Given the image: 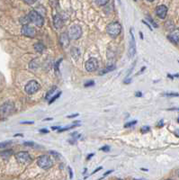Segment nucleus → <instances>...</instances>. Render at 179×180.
Here are the masks:
<instances>
[{
	"instance_id": "ddd939ff",
	"label": "nucleus",
	"mask_w": 179,
	"mask_h": 180,
	"mask_svg": "<svg viewBox=\"0 0 179 180\" xmlns=\"http://www.w3.org/2000/svg\"><path fill=\"white\" fill-rule=\"evenodd\" d=\"M53 24L56 29H61L63 26V20L61 18V16L59 14H56L53 18Z\"/></svg>"
},
{
	"instance_id": "09e8293b",
	"label": "nucleus",
	"mask_w": 179,
	"mask_h": 180,
	"mask_svg": "<svg viewBox=\"0 0 179 180\" xmlns=\"http://www.w3.org/2000/svg\"><path fill=\"white\" fill-rule=\"evenodd\" d=\"M167 77H168V78H170L171 79H174V76H172V75H170V74H168V75H167Z\"/></svg>"
},
{
	"instance_id": "e433bc0d",
	"label": "nucleus",
	"mask_w": 179,
	"mask_h": 180,
	"mask_svg": "<svg viewBox=\"0 0 179 180\" xmlns=\"http://www.w3.org/2000/svg\"><path fill=\"white\" fill-rule=\"evenodd\" d=\"M39 132H42V133H48V132H49V131H48L47 129H41Z\"/></svg>"
},
{
	"instance_id": "7ed1b4c3",
	"label": "nucleus",
	"mask_w": 179,
	"mask_h": 180,
	"mask_svg": "<svg viewBox=\"0 0 179 180\" xmlns=\"http://www.w3.org/2000/svg\"><path fill=\"white\" fill-rule=\"evenodd\" d=\"M37 165L42 169H48L52 167L53 162L50 159L48 155H42L39 157V159L37 160Z\"/></svg>"
},
{
	"instance_id": "393cba45",
	"label": "nucleus",
	"mask_w": 179,
	"mask_h": 180,
	"mask_svg": "<svg viewBox=\"0 0 179 180\" xmlns=\"http://www.w3.org/2000/svg\"><path fill=\"white\" fill-rule=\"evenodd\" d=\"M146 18H147V19L148 20V22H150V24H151V25H153L154 27H156V28H158V27H159V25H157V24H156V22H154V20H153V19H152V18H151L150 16H146Z\"/></svg>"
},
{
	"instance_id": "473e14b6",
	"label": "nucleus",
	"mask_w": 179,
	"mask_h": 180,
	"mask_svg": "<svg viewBox=\"0 0 179 180\" xmlns=\"http://www.w3.org/2000/svg\"><path fill=\"white\" fill-rule=\"evenodd\" d=\"M142 22H143V24H144V25H147V26L148 27V29H150V31H153V29H152V27L150 26V24H148V22H146L145 20H142Z\"/></svg>"
},
{
	"instance_id": "f3484780",
	"label": "nucleus",
	"mask_w": 179,
	"mask_h": 180,
	"mask_svg": "<svg viewBox=\"0 0 179 180\" xmlns=\"http://www.w3.org/2000/svg\"><path fill=\"white\" fill-rule=\"evenodd\" d=\"M34 49L37 52H42L44 50H45V46H44L43 43H42V42H37L34 44Z\"/></svg>"
},
{
	"instance_id": "a18cd8bd",
	"label": "nucleus",
	"mask_w": 179,
	"mask_h": 180,
	"mask_svg": "<svg viewBox=\"0 0 179 180\" xmlns=\"http://www.w3.org/2000/svg\"><path fill=\"white\" fill-rule=\"evenodd\" d=\"M51 129L52 130H57V129H61V127H59V126H53V127H51Z\"/></svg>"
},
{
	"instance_id": "423d86ee",
	"label": "nucleus",
	"mask_w": 179,
	"mask_h": 180,
	"mask_svg": "<svg viewBox=\"0 0 179 180\" xmlns=\"http://www.w3.org/2000/svg\"><path fill=\"white\" fill-rule=\"evenodd\" d=\"M40 87H41L40 84L36 80H31L26 84V86L25 87V92L27 94L33 95V94H34V93H36L37 91H38V90L40 89Z\"/></svg>"
},
{
	"instance_id": "2eb2a0df",
	"label": "nucleus",
	"mask_w": 179,
	"mask_h": 180,
	"mask_svg": "<svg viewBox=\"0 0 179 180\" xmlns=\"http://www.w3.org/2000/svg\"><path fill=\"white\" fill-rule=\"evenodd\" d=\"M71 55H72V57L75 59H78L79 57H80V51H79V50L78 48H76V47H73L71 49Z\"/></svg>"
},
{
	"instance_id": "dca6fc26",
	"label": "nucleus",
	"mask_w": 179,
	"mask_h": 180,
	"mask_svg": "<svg viewBox=\"0 0 179 180\" xmlns=\"http://www.w3.org/2000/svg\"><path fill=\"white\" fill-rule=\"evenodd\" d=\"M13 154V151L12 149H7V151H1L0 152V156H1L3 159L5 160H7L8 158Z\"/></svg>"
},
{
	"instance_id": "de8ad7c7",
	"label": "nucleus",
	"mask_w": 179,
	"mask_h": 180,
	"mask_svg": "<svg viewBox=\"0 0 179 180\" xmlns=\"http://www.w3.org/2000/svg\"><path fill=\"white\" fill-rule=\"evenodd\" d=\"M145 69H146V68H145V67H143V68H142V69H141V70H140V73H139V74H140V73H142V72H143V71L145 70Z\"/></svg>"
},
{
	"instance_id": "f8f14e48",
	"label": "nucleus",
	"mask_w": 179,
	"mask_h": 180,
	"mask_svg": "<svg viewBox=\"0 0 179 180\" xmlns=\"http://www.w3.org/2000/svg\"><path fill=\"white\" fill-rule=\"evenodd\" d=\"M167 38L173 43H176V44L179 43V29L173 30V31L170 33V34L167 36Z\"/></svg>"
},
{
	"instance_id": "bb28decb",
	"label": "nucleus",
	"mask_w": 179,
	"mask_h": 180,
	"mask_svg": "<svg viewBox=\"0 0 179 180\" xmlns=\"http://www.w3.org/2000/svg\"><path fill=\"white\" fill-rule=\"evenodd\" d=\"M137 123V121L135 120V121H131V122H130V123H127L125 125H124V127L125 128H128V127H131V126H133V125H135Z\"/></svg>"
},
{
	"instance_id": "aec40b11",
	"label": "nucleus",
	"mask_w": 179,
	"mask_h": 180,
	"mask_svg": "<svg viewBox=\"0 0 179 180\" xmlns=\"http://www.w3.org/2000/svg\"><path fill=\"white\" fill-rule=\"evenodd\" d=\"M57 88H58V87L55 86V87H52V88L50 90V91H48V92H47V94H46V96H45V99H46V100L50 99V96H51L52 95H54V94H55V91L57 90Z\"/></svg>"
},
{
	"instance_id": "3c124183",
	"label": "nucleus",
	"mask_w": 179,
	"mask_h": 180,
	"mask_svg": "<svg viewBox=\"0 0 179 180\" xmlns=\"http://www.w3.org/2000/svg\"><path fill=\"white\" fill-rule=\"evenodd\" d=\"M50 120H52V118H45L44 121H50Z\"/></svg>"
},
{
	"instance_id": "5701e85b",
	"label": "nucleus",
	"mask_w": 179,
	"mask_h": 180,
	"mask_svg": "<svg viewBox=\"0 0 179 180\" xmlns=\"http://www.w3.org/2000/svg\"><path fill=\"white\" fill-rule=\"evenodd\" d=\"M77 126V124H72L70 126H67V127H64V128H61V130H59V132H65L69 129H71V128H75Z\"/></svg>"
},
{
	"instance_id": "9d476101",
	"label": "nucleus",
	"mask_w": 179,
	"mask_h": 180,
	"mask_svg": "<svg viewBox=\"0 0 179 180\" xmlns=\"http://www.w3.org/2000/svg\"><path fill=\"white\" fill-rule=\"evenodd\" d=\"M22 34L27 36V37H34L36 34V31L35 29L29 26V25H24L22 27Z\"/></svg>"
},
{
	"instance_id": "5fc2aeb1",
	"label": "nucleus",
	"mask_w": 179,
	"mask_h": 180,
	"mask_svg": "<svg viewBox=\"0 0 179 180\" xmlns=\"http://www.w3.org/2000/svg\"><path fill=\"white\" fill-rule=\"evenodd\" d=\"M133 180H144V179H136V178H133Z\"/></svg>"
},
{
	"instance_id": "79ce46f5",
	"label": "nucleus",
	"mask_w": 179,
	"mask_h": 180,
	"mask_svg": "<svg viewBox=\"0 0 179 180\" xmlns=\"http://www.w3.org/2000/svg\"><path fill=\"white\" fill-rule=\"evenodd\" d=\"M163 125H164V122H163V120H161V121L159 122V123L158 124V126L159 127H162Z\"/></svg>"
},
{
	"instance_id": "20e7f679",
	"label": "nucleus",
	"mask_w": 179,
	"mask_h": 180,
	"mask_svg": "<svg viewBox=\"0 0 179 180\" xmlns=\"http://www.w3.org/2000/svg\"><path fill=\"white\" fill-rule=\"evenodd\" d=\"M29 17H30V20H31L32 22H33V24L38 26V27H41L43 25V22H44V20H43V17L42 16H41V14L37 12L36 10H33L30 12V14H28Z\"/></svg>"
},
{
	"instance_id": "6ab92c4d",
	"label": "nucleus",
	"mask_w": 179,
	"mask_h": 180,
	"mask_svg": "<svg viewBox=\"0 0 179 180\" xmlns=\"http://www.w3.org/2000/svg\"><path fill=\"white\" fill-rule=\"evenodd\" d=\"M115 65H109L107 68H105V69H104L103 70H102V73H101V75H103V74H106V73H108V72H111V71H113V70H115Z\"/></svg>"
},
{
	"instance_id": "ea45409f",
	"label": "nucleus",
	"mask_w": 179,
	"mask_h": 180,
	"mask_svg": "<svg viewBox=\"0 0 179 180\" xmlns=\"http://www.w3.org/2000/svg\"><path fill=\"white\" fill-rule=\"evenodd\" d=\"M94 155H95L94 153H91V154H89V155L87 156V158H86V160H90V159H91V158H92V157H93Z\"/></svg>"
},
{
	"instance_id": "4d7b16f0",
	"label": "nucleus",
	"mask_w": 179,
	"mask_h": 180,
	"mask_svg": "<svg viewBox=\"0 0 179 180\" xmlns=\"http://www.w3.org/2000/svg\"><path fill=\"white\" fill-rule=\"evenodd\" d=\"M167 180H172V179H167Z\"/></svg>"
},
{
	"instance_id": "1a4fd4ad",
	"label": "nucleus",
	"mask_w": 179,
	"mask_h": 180,
	"mask_svg": "<svg viewBox=\"0 0 179 180\" xmlns=\"http://www.w3.org/2000/svg\"><path fill=\"white\" fill-rule=\"evenodd\" d=\"M98 68V61L95 58H90L86 62V70L88 72H92L97 70Z\"/></svg>"
},
{
	"instance_id": "4be33fe9",
	"label": "nucleus",
	"mask_w": 179,
	"mask_h": 180,
	"mask_svg": "<svg viewBox=\"0 0 179 180\" xmlns=\"http://www.w3.org/2000/svg\"><path fill=\"white\" fill-rule=\"evenodd\" d=\"M61 92H58L56 95H54L53 96H52L51 97V98H50V102H49V104H52V103H53V102H55L58 98H59V96H61Z\"/></svg>"
},
{
	"instance_id": "9b49d317",
	"label": "nucleus",
	"mask_w": 179,
	"mask_h": 180,
	"mask_svg": "<svg viewBox=\"0 0 179 180\" xmlns=\"http://www.w3.org/2000/svg\"><path fill=\"white\" fill-rule=\"evenodd\" d=\"M156 13H157V16H158L160 19H165L167 16V7L164 5H159L156 9Z\"/></svg>"
},
{
	"instance_id": "f03ea898",
	"label": "nucleus",
	"mask_w": 179,
	"mask_h": 180,
	"mask_svg": "<svg viewBox=\"0 0 179 180\" xmlns=\"http://www.w3.org/2000/svg\"><path fill=\"white\" fill-rule=\"evenodd\" d=\"M14 112V104L11 101H7L0 106V115L2 116H9Z\"/></svg>"
},
{
	"instance_id": "c9c22d12",
	"label": "nucleus",
	"mask_w": 179,
	"mask_h": 180,
	"mask_svg": "<svg viewBox=\"0 0 179 180\" xmlns=\"http://www.w3.org/2000/svg\"><path fill=\"white\" fill-rule=\"evenodd\" d=\"M69 175H70V179L73 178V172H72V168L70 167H69Z\"/></svg>"
},
{
	"instance_id": "c85d7f7f",
	"label": "nucleus",
	"mask_w": 179,
	"mask_h": 180,
	"mask_svg": "<svg viewBox=\"0 0 179 180\" xmlns=\"http://www.w3.org/2000/svg\"><path fill=\"white\" fill-rule=\"evenodd\" d=\"M107 3L108 1H105V0H98V1H96V4L99 5H105Z\"/></svg>"
},
{
	"instance_id": "6e6d98bb",
	"label": "nucleus",
	"mask_w": 179,
	"mask_h": 180,
	"mask_svg": "<svg viewBox=\"0 0 179 180\" xmlns=\"http://www.w3.org/2000/svg\"><path fill=\"white\" fill-rule=\"evenodd\" d=\"M177 123H179V118H177Z\"/></svg>"
},
{
	"instance_id": "39448f33",
	"label": "nucleus",
	"mask_w": 179,
	"mask_h": 180,
	"mask_svg": "<svg viewBox=\"0 0 179 180\" xmlns=\"http://www.w3.org/2000/svg\"><path fill=\"white\" fill-rule=\"evenodd\" d=\"M82 35V29L80 26L78 25H73L69 28V33H68V36L69 40H77L78 38H80V36Z\"/></svg>"
},
{
	"instance_id": "cd10ccee",
	"label": "nucleus",
	"mask_w": 179,
	"mask_h": 180,
	"mask_svg": "<svg viewBox=\"0 0 179 180\" xmlns=\"http://www.w3.org/2000/svg\"><path fill=\"white\" fill-rule=\"evenodd\" d=\"M150 126H143L142 128H141V132L145 133V132H150Z\"/></svg>"
},
{
	"instance_id": "412c9836",
	"label": "nucleus",
	"mask_w": 179,
	"mask_h": 180,
	"mask_svg": "<svg viewBox=\"0 0 179 180\" xmlns=\"http://www.w3.org/2000/svg\"><path fill=\"white\" fill-rule=\"evenodd\" d=\"M162 95L164 96H168V97H175V96H179V93H175V92H167V93H163Z\"/></svg>"
},
{
	"instance_id": "8fccbe9b",
	"label": "nucleus",
	"mask_w": 179,
	"mask_h": 180,
	"mask_svg": "<svg viewBox=\"0 0 179 180\" xmlns=\"http://www.w3.org/2000/svg\"><path fill=\"white\" fill-rule=\"evenodd\" d=\"M169 110H174V111H178L179 112V108H170Z\"/></svg>"
},
{
	"instance_id": "2f4dec72",
	"label": "nucleus",
	"mask_w": 179,
	"mask_h": 180,
	"mask_svg": "<svg viewBox=\"0 0 179 180\" xmlns=\"http://www.w3.org/2000/svg\"><path fill=\"white\" fill-rule=\"evenodd\" d=\"M50 153L51 154V155H53L54 157H61V154L59 153H58L57 151H50Z\"/></svg>"
},
{
	"instance_id": "a19ab883",
	"label": "nucleus",
	"mask_w": 179,
	"mask_h": 180,
	"mask_svg": "<svg viewBox=\"0 0 179 180\" xmlns=\"http://www.w3.org/2000/svg\"><path fill=\"white\" fill-rule=\"evenodd\" d=\"M112 172H113V170H109V171H107V172H105V173L103 174V177H105V176H107V175H109L110 173H112Z\"/></svg>"
},
{
	"instance_id": "37998d69",
	"label": "nucleus",
	"mask_w": 179,
	"mask_h": 180,
	"mask_svg": "<svg viewBox=\"0 0 179 180\" xmlns=\"http://www.w3.org/2000/svg\"><path fill=\"white\" fill-rule=\"evenodd\" d=\"M102 169V167H100V168H96L94 172H93V173L92 174H95V173H96V172H97V171H99V170H101Z\"/></svg>"
},
{
	"instance_id": "a878e982",
	"label": "nucleus",
	"mask_w": 179,
	"mask_h": 180,
	"mask_svg": "<svg viewBox=\"0 0 179 180\" xmlns=\"http://www.w3.org/2000/svg\"><path fill=\"white\" fill-rule=\"evenodd\" d=\"M93 86H95V82L93 80H89L84 84L85 87H93Z\"/></svg>"
},
{
	"instance_id": "603ef678",
	"label": "nucleus",
	"mask_w": 179,
	"mask_h": 180,
	"mask_svg": "<svg viewBox=\"0 0 179 180\" xmlns=\"http://www.w3.org/2000/svg\"><path fill=\"white\" fill-rule=\"evenodd\" d=\"M17 136H23V134H16L14 135V137H17Z\"/></svg>"
},
{
	"instance_id": "c03bdc74",
	"label": "nucleus",
	"mask_w": 179,
	"mask_h": 180,
	"mask_svg": "<svg viewBox=\"0 0 179 180\" xmlns=\"http://www.w3.org/2000/svg\"><path fill=\"white\" fill-rule=\"evenodd\" d=\"M175 135H176V137H178V138H179V129H178V130H176V131L175 132Z\"/></svg>"
},
{
	"instance_id": "864d4df0",
	"label": "nucleus",
	"mask_w": 179,
	"mask_h": 180,
	"mask_svg": "<svg viewBox=\"0 0 179 180\" xmlns=\"http://www.w3.org/2000/svg\"><path fill=\"white\" fill-rule=\"evenodd\" d=\"M176 175H177V176H178V177H179V169L176 171Z\"/></svg>"
},
{
	"instance_id": "f257e3e1",
	"label": "nucleus",
	"mask_w": 179,
	"mask_h": 180,
	"mask_svg": "<svg viewBox=\"0 0 179 180\" xmlns=\"http://www.w3.org/2000/svg\"><path fill=\"white\" fill-rule=\"evenodd\" d=\"M122 32V25L118 22H113L106 26V33L112 37V38H116V37Z\"/></svg>"
},
{
	"instance_id": "a211bd4d",
	"label": "nucleus",
	"mask_w": 179,
	"mask_h": 180,
	"mask_svg": "<svg viewBox=\"0 0 179 180\" xmlns=\"http://www.w3.org/2000/svg\"><path fill=\"white\" fill-rule=\"evenodd\" d=\"M30 22H31V20H30L29 16H25L24 17H21L20 18V22H21L22 25H23V26L24 25H28V24H29Z\"/></svg>"
},
{
	"instance_id": "c756f323",
	"label": "nucleus",
	"mask_w": 179,
	"mask_h": 180,
	"mask_svg": "<svg viewBox=\"0 0 179 180\" xmlns=\"http://www.w3.org/2000/svg\"><path fill=\"white\" fill-rule=\"evenodd\" d=\"M24 145L25 146H28V147H33L34 146V143L32 141H25L24 142Z\"/></svg>"
},
{
	"instance_id": "0eeeda50",
	"label": "nucleus",
	"mask_w": 179,
	"mask_h": 180,
	"mask_svg": "<svg viewBox=\"0 0 179 180\" xmlns=\"http://www.w3.org/2000/svg\"><path fill=\"white\" fill-rule=\"evenodd\" d=\"M16 160L21 164H29L32 161V158L27 151H20L16 154Z\"/></svg>"
},
{
	"instance_id": "4468645a",
	"label": "nucleus",
	"mask_w": 179,
	"mask_h": 180,
	"mask_svg": "<svg viewBox=\"0 0 179 180\" xmlns=\"http://www.w3.org/2000/svg\"><path fill=\"white\" fill-rule=\"evenodd\" d=\"M59 42H61L62 47H67L69 43V38L67 33H63L61 34V38H59Z\"/></svg>"
},
{
	"instance_id": "7c9ffc66",
	"label": "nucleus",
	"mask_w": 179,
	"mask_h": 180,
	"mask_svg": "<svg viewBox=\"0 0 179 180\" xmlns=\"http://www.w3.org/2000/svg\"><path fill=\"white\" fill-rule=\"evenodd\" d=\"M100 151H105V152H108V151H110V147L109 146H103V147H102L101 149H100Z\"/></svg>"
},
{
	"instance_id": "f704fd0d",
	"label": "nucleus",
	"mask_w": 179,
	"mask_h": 180,
	"mask_svg": "<svg viewBox=\"0 0 179 180\" xmlns=\"http://www.w3.org/2000/svg\"><path fill=\"white\" fill-rule=\"evenodd\" d=\"M79 115V114H73V115H70L69 116H67L68 118H74V117H78Z\"/></svg>"
},
{
	"instance_id": "49530a36",
	"label": "nucleus",
	"mask_w": 179,
	"mask_h": 180,
	"mask_svg": "<svg viewBox=\"0 0 179 180\" xmlns=\"http://www.w3.org/2000/svg\"><path fill=\"white\" fill-rule=\"evenodd\" d=\"M140 39L143 40V33H141V32H140Z\"/></svg>"
},
{
	"instance_id": "6e6552de",
	"label": "nucleus",
	"mask_w": 179,
	"mask_h": 180,
	"mask_svg": "<svg viewBox=\"0 0 179 180\" xmlns=\"http://www.w3.org/2000/svg\"><path fill=\"white\" fill-rule=\"evenodd\" d=\"M130 35H131V40H130V46H129V50H128V56L130 59L133 58L135 56L136 53V43H135V38L132 33V30H130Z\"/></svg>"
},
{
	"instance_id": "72a5a7b5",
	"label": "nucleus",
	"mask_w": 179,
	"mask_h": 180,
	"mask_svg": "<svg viewBox=\"0 0 179 180\" xmlns=\"http://www.w3.org/2000/svg\"><path fill=\"white\" fill-rule=\"evenodd\" d=\"M7 143H8V142H0V149L5 148L7 146Z\"/></svg>"
},
{
	"instance_id": "4c0bfd02",
	"label": "nucleus",
	"mask_w": 179,
	"mask_h": 180,
	"mask_svg": "<svg viewBox=\"0 0 179 180\" xmlns=\"http://www.w3.org/2000/svg\"><path fill=\"white\" fill-rule=\"evenodd\" d=\"M21 123L22 124H33L34 123L33 121H31V122H22Z\"/></svg>"
},
{
	"instance_id": "58836bf2",
	"label": "nucleus",
	"mask_w": 179,
	"mask_h": 180,
	"mask_svg": "<svg viewBox=\"0 0 179 180\" xmlns=\"http://www.w3.org/2000/svg\"><path fill=\"white\" fill-rule=\"evenodd\" d=\"M135 95L137 96V97H141V96H142V93H141V92H136V94H135Z\"/></svg>"
},
{
	"instance_id": "b1692460",
	"label": "nucleus",
	"mask_w": 179,
	"mask_h": 180,
	"mask_svg": "<svg viewBox=\"0 0 179 180\" xmlns=\"http://www.w3.org/2000/svg\"><path fill=\"white\" fill-rule=\"evenodd\" d=\"M61 61H62V59H59V61L55 63V65H54V70H55V71L59 72V64H61Z\"/></svg>"
}]
</instances>
